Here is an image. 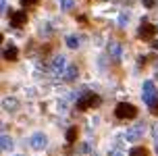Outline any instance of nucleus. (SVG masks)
<instances>
[{"instance_id": "f257e3e1", "label": "nucleus", "mask_w": 158, "mask_h": 156, "mask_svg": "<svg viewBox=\"0 0 158 156\" xmlns=\"http://www.w3.org/2000/svg\"><path fill=\"white\" fill-rule=\"evenodd\" d=\"M114 115H117V119H135L137 117V108H135L133 104L121 102V104H117V108H114Z\"/></svg>"}, {"instance_id": "f03ea898", "label": "nucleus", "mask_w": 158, "mask_h": 156, "mask_svg": "<svg viewBox=\"0 0 158 156\" xmlns=\"http://www.w3.org/2000/svg\"><path fill=\"white\" fill-rule=\"evenodd\" d=\"M100 104V98L96 94H83V98L77 100V110H85L89 106H98Z\"/></svg>"}, {"instance_id": "7ed1b4c3", "label": "nucleus", "mask_w": 158, "mask_h": 156, "mask_svg": "<svg viewBox=\"0 0 158 156\" xmlns=\"http://www.w3.org/2000/svg\"><path fill=\"white\" fill-rule=\"evenodd\" d=\"M142 98H143V102H146V104H150V106L156 102V87H154V83H152V81H146V83H143Z\"/></svg>"}, {"instance_id": "20e7f679", "label": "nucleus", "mask_w": 158, "mask_h": 156, "mask_svg": "<svg viewBox=\"0 0 158 156\" xmlns=\"http://www.w3.org/2000/svg\"><path fill=\"white\" fill-rule=\"evenodd\" d=\"M27 23V13L25 11H13L10 13V27H23Z\"/></svg>"}, {"instance_id": "39448f33", "label": "nucleus", "mask_w": 158, "mask_h": 156, "mask_svg": "<svg viewBox=\"0 0 158 156\" xmlns=\"http://www.w3.org/2000/svg\"><path fill=\"white\" fill-rule=\"evenodd\" d=\"M142 135H143V125H135V127H131V129H127L125 140L127 141H137Z\"/></svg>"}, {"instance_id": "423d86ee", "label": "nucleus", "mask_w": 158, "mask_h": 156, "mask_svg": "<svg viewBox=\"0 0 158 156\" xmlns=\"http://www.w3.org/2000/svg\"><path fill=\"white\" fill-rule=\"evenodd\" d=\"M154 33H156V27H152L148 21H142L139 29H137V36H139V38H152Z\"/></svg>"}, {"instance_id": "0eeeda50", "label": "nucleus", "mask_w": 158, "mask_h": 156, "mask_svg": "<svg viewBox=\"0 0 158 156\" xmlns=\"http://www.w3.org/2000/svg\"><path fill=\"white\" fill-rule=\"evenodd\" d=\"M31 148H35V150L46 148V135L44 133H33L31 135Z\"/></svg>"}, {"instance_id": "6e6552de", "label": "nucleus", "mask_w": 158, "mask_h": 156, "mask_svg": "<svg viewBox=\"0 0 158 156\" xmlns=\"http://www.w3.org/2000/svg\"><path fill=\"white\" fill-rule=\"evenodd\" d=\"M64 67H67V61H64V56H56L54 62H52V73L58 75V73H63Z\"/></svg>"}, {"instance_id": "1a4fd4ad", "label": "nucleus", "mask_w": 158, "mask_h": 156, "mask_svg": "<svg viewBox=\"0 0 158 156\" xmlns=\"http://www.w3.org/2000/svg\"><path fill=\"white\" fill-rule=\"evenodd\" d=\"M79 75V71H77V65H69L67 67V71H64V79L67 81H75Z\"/></svg>"}, {"instance_id": "9d476101", "label": "nucleus", "mask_w": 158, "mask_h": 156, "mask_svg": "<svg viewBox=\"0 0 158 156\" xmlns=\"http://www.w3.org/2000/svg\"><path fill=\"white\" fill-rule=\"evenodd\" d=\"M2 56H4V61H17V56H19V50H17L15 46H8L4 52H2Z\"/></svg>"}, {"instance_id": "9b49d317", "label": "nucleus", "mask_w": 158, "mask_h": 156, "mask_svg": "<svg viewBox=\"0 0 158 156\" xmlns=\"http://www.w3.org/2000/svg\"><path fill=\"white\" fill-rule=\"evenodd\" d=\"M129 156H148V150L143 148V146H135V148H131Z\"/></svg>"}, {"instance_id": "f8f14e48", "label": "nucleus", "mask_w": 158, "mask_h": 156, "mask_svg": "<svg viewBox=\"0 0 158 156\" xmlns=\"http://www.w3.org/2000/svg\"><path fill=\"white\" fill-rule=\"evenodd\" d=\"M75 140H77V127H69V131H67V141L73 144Z\"/></svg>"}, {"instance_id": "ddd939ff", "label": "nucleus", "mask_w": 158, "mask_h": 156, "mask_svg": "<svg viewBox=\"0 0 158 156\" xmlns=\"http://www.w3.org/2000/svg\"><path fill=\"white\" fill-rule=\"evenodd\" d=\"M64 42H67V46H69V48H77L79 46V38H77V36H67Z\"/></svg>"}, {"instance_id": "4468645a", "label": "nucleus", "mask_w": 158, "mask_h": 156, "mask_svg": "<svg viewBox=\"0 0 158 156\" xmlns=\"http://www.w3.org/2000/svg\"><path fill=\"white\" fill-rule=\"evenodd\" d=\"M13 148V140L8 137V135H2V150L6 152V150H10Z\"/></svg>"}, {"instance_id": "2eb2a0df", "label": "nucleus", "mask_w": 158, "mask_h": 156, "mask_svg": "<svg viewBox=\"0 0 158 156\" xmlns=\"http://www.w3.org/2000/svg\"><path fill=\"white\" fill-rule=\"evenodd\" d=\"M60 6L64 11H69V8H73V0H60Z\"/></svg>"}, {"instance_id": "dca6fc26", "label": "nucleus", "mask_w": 158, "mask_h": 156, "mask_svg": "<svg viewBox=\"0 0 158 156\" xmlns=\"http://www.w3.org/2000/svg\"><path fill=\"white\" fill-rule=\"evenodd\" d=\"M110 50H112V54H114V56L118 58V54H121V48H118V44H112V46H110Z\"/></svg>"}, {"instance_id": "f3484780", "label": "nucleus", "mask_w": 158, "mask_h": 156, "mask_svg": "<svg viewBox=\"0 0 158 156\" xmlns=\"http://www.w3.org/2000/svg\"><path fill=\"white\" fill-rule=\"evenodd\" d=\"M21 4L23 6H33V4H38V0H21Z\"/></svg>"}, {"instance_id": "a211bd4d", "label": "nucleus", "mask_w": 158, "mask_h": 156, "mask_svg": "<svg viewBox=\"0 0 158 156\" xmlns=\"http://www.w3.org/2000/svg\"><path fill=\"white\" fill-rule=\"evenodd\" d=\"M4 106H6V108H15L17 102H15V100H4Z\"/></svg>"}, {"instance_id": "6ab92c4d", "label": "nucleus", "mask_w": 158, "mask_h": 156, "mask_svg": "<svg viewBox=\"0 0 158 156\" xmlns=\"http://www.w3.org/2000/svg\"><path fill=\"white\" fill-rule=\"evenodd\" d=\"M150 110H152V115H158V100H156V102H154V104L150 106Z\"/></svg>"}, {"instance_id": "aec40b11", "label": "nucleus", "mask_w": 158, "mask_h": 156, "mask_svg": "<svg viewBox=\"0 0 158 156\" xmlns=\"http://www.w3.org/2000/svg\"><path fill=\"white\" fill-rule=\"evenodd\" d=\"M143 4H146V6H148V8H152V6H154V4H156V2H154V0H143Z\"/></svg>"}, {"instance_id": "412c9836", "label": "nucleus", "mask_w": 158, "mask_h": 156, "mask_svg": "<svg viewBox=\"0 0 158 156\" xmlns=\"http://www.w3.org/2000/svg\"><path fill=\"white\" fill-rule=\"evenodd\" d=\"M152 135H154V137L158 140V125H154V129H152Z\"/></svg>"}, {"instance_id": "4be33fe9", "label": "nucleus", "mask_w": 158, "mask_h": 156, "mask_svg": "<svg viewBox=\"0 0 158 156\" xmlns=\"http://www.w3.org/2000/svg\"><path fill=\"white\" fill-rule=\"evenodd\" d=\"M110 156H123L121 152H110Z\"/></svg>"}, {"instance_id": "5701e85b", "label": "nucleus", "mask_w": 158, "mask_h": 156, "mask_svg": "<svg viewBox=\"0 0 158 156\" xmlns=\"http://www.w3.org/2000/svg\"><path fill=\"white\" fill-rule=\"evenodd\" d=\"M156 31H158V25H156Z\"/></svg>"}]
</instances>
